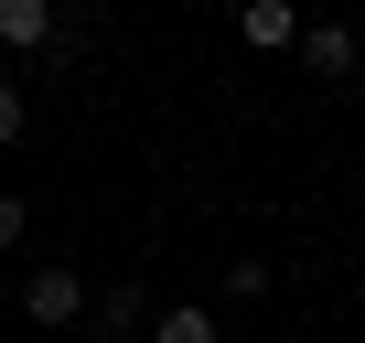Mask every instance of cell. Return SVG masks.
<instances>
[{"instance_id": "3957f363", "label": "cell", "mask_w": 365, "mask_h": 343, "mask_svg": "<svg viewBox=\"0 0 365 343\" xmlns=\"http://www.w3.org/2000/svg\"><path fill=\"white\" fill-rule=\"evenodd\" d=\"M354 54H365V43H354V22H301V65H312L322 86H344V75H354Z\"/></svg>"}, {"instance_id": "5b68a950", "label": "cell", "mask_w": 365, "mask_h": 343, "mask_svg": "<svg viewBox=\"0 0 365 343\" xmlns=\"http://www.w3.org/2000/svg\"><path fill=\"white\" fill-rule=\"evenodd\" d=\"M97 332H140V343H150V290H140V279H108V290H97Z\"/></svg>"}, {"instance_id": "9c48e42d", "label": "cell", "mask_w": 365, "mask_h": 343, "mask_svg": "<svg viewBox=\"0 0 365 343\" xmlns=\"http://www.w3.org/2000/svg\"><path fill=\"white\" fill-rule=\"evenodd\" d=\"M22 236H33V204H22V194H0V258H11Z\"/></svg>"}, {"instance_id": "ba28073f", "label": "cell", "mask_w": 365, "mask_h": 343, "mask_svg": "<svg viewBox=\"0 0 365 343\" xmlns=\"http://www.w3.org/2000/svg\"><path fill=\"white\" fill-rule=\"evenodd\" d=\"M22 129H33V97H22V86H11V75H0V150H11V139H22Z\"/></svg>"}, {"instance_id": "7a4b0ae2", "label": "cell", "mask_w": 365, "mask_h": 343, "mask_svg": "<svg viewBox=\"0 0 365 343\" xmlns=\"http://www.w3.org/2000/svg\"><path fill=\"white\" fill-rule=\"evenodd\" d=\"M54 33H65L54 0H0V54H54Z\"/></svg>"}, {"instance_id": "30bf717a", "label": "cell", "mask_w": 365, "mask_h": 343, "mask_svg": "<svg viewBox=\"0 0 365 343\" xmlns=\"http://www.w3.org/2000/svg\"><path fill=\"white\" fill-rule=\"evenodd\" d=\"M0 322H11V268H0Z\"/></svg>"}, {"instance_id": "6da1fadb", "label": "cell", "mask_w": 365, "mask_h": 343, "mask_svg": "<svg viewBox=\"0 0 365 343\" xmlns=\"http://www.w3.org/2000/svg\"><path fill=\"white\" fill-rule=\"evenodd\" d=\"M22 322H33V332H65V322H86V268H76V258H43V268L22 279Z\"/></svg>"}, {"instance_id": "277c9868", "label": "cell", "mask_w": 365, "mask_h": 343, "mask_svg": "<svg viewBox=\"0 0 365 343\" xmlns=\"http://www.w3.org/2000/svg\"><path fill=\"white\" fill-rule=\"evenodd\" d=\"M237 43L247 54H290L301 43V11H290V0H247V11H237Z\"/></svg>"}, {"instance_id": "52a82bcc", "label": "cell", "mask_w": 365, "mask_h": 343, "mask_svg": "<svg viewBox=\"0 0 365 343\" xmlns=\"http://www.w3.org/2000/svg\"><path fill=\"white\" fill-rule=\"evenodd\" d=\"M215 290H226V300H269V290H279V268H269V258H226V279H215Z\"/></svg>"}, {"instance_id": "8992f818", "label": "cell", "mask_w": 365, "mask_h": 343, "mask_svg": "<svg viewBox=\"0 0 365 343\" xmlns=\"http://www.w3.org/2000/svg\"><path fill=\"white\" fill-rule=\"evenodd\" d=\"M150 343H226V332H215L205 300H172V311H150Z\"/></svg>"}]
</instances>
